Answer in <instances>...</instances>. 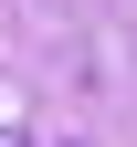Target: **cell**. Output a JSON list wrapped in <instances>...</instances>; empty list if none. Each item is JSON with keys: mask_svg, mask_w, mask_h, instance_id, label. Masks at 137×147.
<instances>
[{"mask_svg": "<svg viewBox=\"0 0 137 147\" xmlns=\"http://www.w3.org/2000/svg\"><path fill=\"white\" fill-rule=\"evenodd\" d=\"M0 147H21V137H11V126H0Z\"/></svg>", "mask_w": 137, "mask_h": 147, "instance_id": "cell-1", "label": "cell"}]
</instances>
